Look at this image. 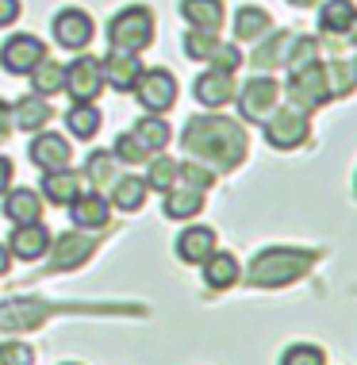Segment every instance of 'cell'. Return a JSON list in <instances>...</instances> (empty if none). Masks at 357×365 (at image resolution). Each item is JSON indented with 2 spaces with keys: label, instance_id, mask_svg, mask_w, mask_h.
I'll use <instances>...</instances> for the list:
<instances>
[{
  "label": "cell",
  "instance_id": "cell-23",
  "mask_svg": "<svg viewBox=\"0 0 357 365\" xmlns=\"http://www.w3.org/2000/svg\"><path fill=\"white\" fill-rule=\"evenodd\" d=\"M204 208V192L200 189H188V185H181V189H173L165 192V215L170 220H192L196 212Z\"/></svg>",
  "mask_w": 357,
  "mask_h": 365
},
{
  "label": "cell",
  "instance_id": "cell-34",
  "mask_svg": "<svg viewBox=\"0 0 357 365\" xmlns=\"http://www.w3.org/2000/svg\"><path fill=\"white\" fill-rule=\"evenodd\" d=\"M173 185H177V162H170V158L157 154L154 162H150V173H146V189H154V192H170Z\"/></svg>",
  "mask_w": 357,
  "mask_h": 365
},
{
  "label": "cell",
  "instance_id": "cell-20",
  "mask_svg": "<svg viewBox=\"0 0 357 365\" xmlns=\"http://www.w3.org/2000/svg\"><path fill=\"white\" fill-rule=\"evenodd\" d=\"M131 135L138 139V146H143L146 154H162L165 146H170V123H165L162 115H143Z\"/></svg>",
  "mask_w": 357,
  "mask_h": 365
},
{
  "label": "cell",
  "instance_id": "cell-29",
  "mask_svg": "<svg viewBox=\"0 0 357 365\" xmlns=\"http://www.w3.org/2000/svg\"><path fill=\"white\" fill-rule=\"evenodd\" d=\"M353 4L350 0H326L323 12H319V27L326 35H346V27L353 24Z\"/></svg>",
  "mask_w": 357,
  "mask_h": 365
},
{
  "label": "cell",
  "instance_id": "cell-21",
  "mask_svg": "<svg viewBox=\"0 0 357 365\" xmlns=\"http://www.w3.org/2000/svg\"><path fill=\"white\" fill-rule=\"evenodd\" d=\"M4 215L12 223H35V220H43V200H38V192H31V189H16V192H8V200H4Z\"/></svg>",
  "mask_w": 357,
  "mask_h": 365
},
{
  "label": "cell",
  "instance_id": "cell-30",
  "mask_svg": "<svg viewBox=\"0 0 357 365\" xmlns=\"http://www.w3.org/2000/svg\"><path fill=\"white\" fill-rule=\"evenodd\" d=\"M31 85H35V96H54V93H62V85H66V66H58V62H38L35 70H31Z\"/></svg>",
  "mask_w": 357,
  "mask_h": 365
},
{
  "label": "cell",
  "instance_id": "cell-11",
  "mask_svg": "<svg viewBox=\"0 0 357 365\" xmlns=\"http://www.w3.org/2000/svg\"><path fill=\"white\" fill-rule=\"evenodd\" d=\"M46 312H51V304L31 300V296L8 300V304H0V331H31L46 319Z\"/></svg>",
  "mask_w": 357,
  "mask_h": 365
},
{
  "label": "cell",
  "instance_id": "cell-42",
  "mask_svg": "<svg viewBox=\"0 0 357 365\" xmlns=\"http://www.w3.org/2000/svg\"><path fill=\"white\" fill-rule=\"evenodd\" d=\"M8 181H12V162H8V158H0V192L8 189Z\"/></svg>",
  "mask_w": 357,
  "mask_h": 365
},
{
  "label": "cell",
  "instance_id": "cell-2",
  "mask_svg": "<svg viewBox=\"0 0 357 365\" xmlns=\"http://www.w3.org/2000/svg\"><path fill=\"white\" fill-rule=\"evenodd\" d=\"M311 265H315L311 250H281V246H273V250H262L250 262L246 281H250L254 289H281V284L300 281Z\"/></svg>",
  "mask_w": 357,
  "mask_h": 365
},
{
  "label": "cell",
  "instance_id": "cell-44",
  "mask_svg": "<svg viewBox=\"0 0 357 365\" xmlns=\"http://www.w3.org/2000/svg\"><path fill=\"white\" fill-rule=\"evenodd\" d=\"M346 38H350V43L357 46V16H353V24H350V27H346Z\"/></svg>",
  "mask_w": 357,
  "mask_h": 365
},
{
  "label": "cell",
  "instance_id": "cell-24",
  "mask_svg": "<svg viewBox=\"0 0 357 365\" xmlns=\"http://www.w3.org/2000/svg\"><path fill=\"white\" fill-rule=\"evenodd\" d=\"M77 192H81V177H77V173L58 170V173H46L43 177V196L51 204H69Z\"/></svg>",
  "mask_w": 357,
  "mask_h": 365
},
{
  "label": "cell",
  "instance_id": "cell-15",
  "mask_svg": "<svg viewBox=\"0 0 357 365\" xmlns=\"http://www.w3.org/2000/svg\"><path fill=\"white\" fill-rule=\"evenodd\" d=\"M215 254V231L212 227H188L177 239V258L188 265H204Z\"/></svg>",
  "mask_w": 357,
  "mask_h": 365
},
{
  "label": "cell",
  "instance_id": "cell-41",
  "mask_svg": "<svg viewBox=\"0 0 357 365\" xmlns=\"http://www.w3.org/2000/svg\"><path fill=\"white\" fill-rule=\"evenodd\" d=\"M19 19V0H0V27L16 24Z\"/></svg>",
  "mask_w": 357,
  "mask_h": 365
},
{
  "label": "cell",
  "instance_id": "cell-45",
  "mask_svg": "<svg viewBox=\"0 0 357 365\" xmlns=\"http://www.w3.org/2000/svg\"><path fill=\"white\" fill-rule=\"evenodd\" d=\"M4 273H8V250L0 246V277H4Z\"/></svg>",
  "mask_w": 357,
  "mask_h": 365
},
{
  "label": "cell",
  "instance_id": "cell-46",
  "mask_svg": "<svg viewBox=\"0 0 357 365\" xmlns=\"http://www.w3.org/2000/svg\"><path fill=\"white\" fill-rule=\"evenodd\" d=\"M289 4H296V8H311L315 0H289Z\"/></svg>",
  "mask_w": 357,
  "mask_h": 365
},
{
  "label": "cell",
  "instance_id": "cell-26",
  "mask_svg": "<svg viewBox=\"0 0 357 365\" xmlns=\"http://www.w3.org/2000/svg\"><path fill=\"white\" fill-rule=\"evenodd\" d=\"M119 158L108 154V150H96L93 158H88V181L96 185V192H112V185L119 181Z\"/></svg>",
  "mask_w": 357,
  "mask_h": 365
},
{
  "label": "cell",
  "instance_id": "cell-16",
  "mask_svg": "<svg viewBox=\"0 0 357 365\" xmlns=\"http://www.w3.org/2000/svg\"><path fill=\"white\" fill-rule=\"evenodd\" d=\"M46 246H51V231L43 227V220H35V223H19L16 231H12V254H16V258H24V262L43 258Z\"/></svg>",
  "mask_w": 357,
  "mask_h": 365
},
{
  "label": "cell",
  "instance_id": "cell-25",
  "mask_svg": "<svg viewBox=\"0 0 357 365\" xmlns=\"http://www.w3.org/2000/svg\"><path fill=\"white\" fill-rule=\"evenodd\" d=\"M204 281L212 284V289H231V284L238 281V262H234V254H219V250H215L212 258L204 262Z\"/></svg>",
  "mask_w": 357,
  "mask_h": 365
},
{
  "label": "cell",
  "instance_id": "cell-37",
  "mask_svg": "<svg viewBox=\"0 0 357 365\" xmlns=\"http://www.w3.org/2000/svg\"><path fill=\"white\" fill-rule=\"evenodd\" d=\"M35 361V350L27 342H4L0 346V365H31Z\"/></svg>",
  "mask_w": 357,
  "mask_h": 365
},
{
  "label": "cell",
  "instance_id": "cell-10",
  "mask_svg": "<svg viewBox=\"0 0 357 365\" xmlns=\"http://www.w3.org/2000/svg\"><path fill=\"white\" fill-rule=\"evenodd\" d=\"M54 38L66 51H85V46L93 43V19H88V12H81V8L58 12L54 16Z\"/></svg>",
  "mask_w": 357,
  "mask_h": 365
},
{
  "label": "cell",
  "instance_id": "cell-35",
  "mask_svg": "<svg viewBox=\"0 0 357 365\" xmlns=\"http://www.w3.org/2000/svg\"><path fill=\"white\" fill-rule=\"evenodd\" d=\"M323 70H326V88H331V101H338V96H346V93H350V88L357 85L353 66L331 62V66H323Z\"/></svg>",
  "mask_w": 357,
  "mask_h": 365
},
{
  "label": "cell",
  "instance_id": "cell-17",
  "mask_svg": "<svg viewBox=\"0 0 357 365\" xmlns=\"http://www.w3.org/2000/svg\"><path fill=\"white\" fill-rule=\"evenodd\" d=\"M196 101L204 108H223L227 101H234V77L223 70H207L196 77Z\"/></svg>",
  "mask_w": 357,
  "mask_h": 365
},
{
  "label": "cell",
  "instance_id": "cell-4",
  "mask_svg": "<svg viewBox=\"0 0 357 365\" xmlns=\"http://www.w3.org/2000/svg\"><path fill=\"white\" fill-rule=\"evenodd\" d=\"M276 104H281V85H276L273 77H254V81H246V88L238 93V112L250 123H265L276 112Z\"/></svg>",
  "mask_w": 357,
  "mask_h": 365
},
{
  "label": "cell",
  "instance_id": "cell-3",
  "mask_svg": "<svg viewBox=\"0 0 357 365\" xmlns=\"http://www.w3.org/2000/svg\"><path fill=\"white\" fill-rule=\"evenodd\" d=\"M108 43L112 51H127V54H143L154 43V16L146 4H131L123 8L112 24H108Z\"/></svg>",
  "mask_w": 357,
  "mask_h": 365
},
{
  "label": "cell",
  "instance_id": "cell-33",
  "mask_svg": "<svg viewBox=\"0 0 357 365\" xmlns=\"http://www.w3.org/2000/svg\"><path fill=\"white\" fill-rule=\"evenodd\" d=\"M219 43L223 38H215V31H188V38H185V54L188 58H196V62H212V54L219 51Z\"/></svg>",
  "mask_w": 357,
  "mask_h": 365
},
{
  "label": "cell",
  "instance_id": "cell-43",
  "mask_svg": "<svg viewBox=\"0 0 357 365\" xmlns=\"http://www.w3.org/2000/svg\"><path fill=\"white\" fill-rule=\"evenodd\" d=\"M8 120H12V112H8V104L0 101V139L8 135Z\"/></svg>",
  "mask_w": 357,
  "mask_h": 365
},
{
  "label": "cell",
  "instance_id": "cell-12",
  "mask_svg": "<svg viewBox=\"0 0 357 365\" xmlns=\"http://www.w3.org/2000/svg\"><path fill=\"white\" fill-rule=\"evenodd\" d=\"M100 73H104V85H112L115 93H131L138 73H143V62L138 54H127V51H112L100 62Z\"/></svg>",
  "mask_w": 357,
  "mask_h": 365
},
{
  "label": "cell",
  "instance_id": "cell-31",
  "mask_svg": "<svg viewBox=\"0 0 357 365\" xmlns=\"http://www.w3.org/2000/svg\"><path fill=\"white\" fill-rule=\"evenodd\" d=\"M265 31H269V16L262 12V8H242L234 19V38H242V43H257Z\"/></svg>",
  "mask_w": 357,
  "mask_h": 365
},
{
  "label": "cell",
  "instance_id": "cell-14",
  "mask_svg": "<svg viewBox=\"0 0 357 365\" xmlns=\"http://www.w3.org/2000/svg\"><path fill=\"white\" fill-rule=\"evenodd\" d=\"M96 250V239L93 235H81V231H73V235H62L54 246V258H51V269H77L88 254Z\"/></svg>",
  "mask_w": 357,
  "mask_h": 365
},
{
  "label": "cell",
  "instance_id": "cell-9",
  "mask_svg": "<svg viewBox=\"0 0 357 365\" xmlns=\"http://www.w3.org/2000/svg\"><path fill=\"white\" fill-rule=\"evenodd\" d=\"M43 58H46V46L38 43L35 35H12L0 46V66H4L8 73H31Z\"/></svg>",
  "mask_w": 357,
  "mask_h": 365
},
{
  "label": "cell",
  "instance_id": "cell-38",
  "mask_svg": "<svg viewBox=\"0 0 357 365\" xmlns=\"http://www.w3.org/2000/svg\"><path fill=\"white\" fill-rule=\"evenodd\" d=\"M115 158H119V162H146V158H150V154H146L143 150V146H138V139H135V135H123V139H119L115 143V150H112Z\"/></svg>",
  "mask_w": 357,
  "mask_h": 365
},
{
  "label": "cell",
  "instance_id": "cell-27",
  "mask_svg": "<svg viewBox=\"0 0 357 365\" xmlns=\"http://www.w3.org/2000/svg\"><path fill=\"white\" fill-rule=\"evenodd\" d=\"M51 123V104L43 96H27L16 104V127L19 131H38V127Z\"/></svg>",
  "mask_w": 357,
  "mask_h": 365
},
{
  "label": "cell",
  "instance_id": "cell-36",
  "mask_svg": "<svg viewBox=\"0 0 357 365\" xmlns=\"http://www.w3.org/2000/svg\"><path fill=\"white\" fill-rule=\"evenodd\" d=\"M281 365H326V354L319 346H311V342H296L292 350H284Z\"/></svg>",
  "mask_w": 357,
  "mask_h": 365
},
{
  "label": "cell",
  "instance_id": "cell-7",
  "mask_svg": "<svg viewBox=\"0 0 357 365\" xmlns=\"http://www.w3.org/2000/svg\"><path fill=\"white\" fill-rule=\"evenodd\" d=\"M289 96L296 101V108H304V112H311V108H319L331 101V88H326V70L323 66H304V70L292 73L289 81Z\"/></svg>",
  "mask_w": 357,
  "mask_h": 365
},
{
  "label": "cell",
  "instance_id": "cell-40",
  "mask_svg": "<svg viewBox=\"0 0 357 365\" xmlns=\"http://www.w3.org/2000/svg\"><path fill=\"white\" fill-rule=\"evenodd\" d=\"M315 62V38H296V54L289 58V70H304V66Z\"/></svg>",
  "mask_w": 357,
  "mask_h": 365
},
{
  "label": "cell",
  "instance_id": "cell-6",
  "mask_svg": "<svg viewBox=\"0 0 357 365\" xmlns=\"http://www.w3.org/2000/svg\"><path fill=\"white\" fill-rule=\"evenodd\" d=\"M135 96L146 112H170L173 101H177L173 73L170 70H146L143 66V73H138V81H135Z\"/></svg>",
  "mask_w": 357,
  "mask_h": 365
},
{
  "label": "cell",
  "instance_id": "cell-22",
  "mask_svg": "<svg viewBox=\"0 0 357 365\" xmlns=\"http://www.w3.org/2000/svg\"><path fill=\"white\" fill-rule=\"evenodd\" d=\"M146 192H150L146 189V177H119L108 196H112V204L119 212H138L146 204Z\"/></svg>",
  "mask_w": 357,
  "mask_h": 365
},
{
  "label": "cell",
  "instance_id": "cell-1",
  "mask_svg": "<svg viewBox=\"0 0 357 365\" xmlns=\"http://www.w3.org/2000/svg\"><path fill=\"white\" fill-rule=\"evenodd\" d=\"M181 146L192 158H200V165L234 170L246 158V131H242V123L227 120V115H196L185 127Z\"/></svg>",
  "mask_w": 357,
  "mask_h": 365
},
{
  "label": "cell",
  "instance_id": "cell-13",
  "mask_svg": "<svg viewBox=\"0 0 357 365\" xmlns=\"http://www.w3.org/2000/svg\"><path fill=\"white\" fill-rule=\"evenodd\" d=\"M31 162H35L43 173L69 170V143L62 139V135H54V131L35 135V139H31Z\"/></svg>",
  "mask_w": 357,
  "mask_h": 365
},
{
  "label": "cell",
  "instance_id": "cell-28",
  "mask_svg": "<svg viewBox=\"0 0 357 365\" xmlns=\"http://www.w3.org/2000/svg\"><path fill=\"white\" fill-rule=\"evenodd\" d=\"M66 127L77 135V139H93V135L100 131V108H93V101H88V104H73L66 112Z\"/></svg>",
  "mask_w": 357,
  "mask_h": 365
},
{
  "label": "cell",
  "instance_id": "cell-5",
  "mask_svg": "<svg viewBox=\"0 0 357 365\" xmlns=\"http://www.w3.org/2000/svg\"><path fill=\"white\" fill-rule=\"evenodd\" d=\"M307 112L304 108H276V112L265 120V139H269V146H276V150H296L304 139H307Z\"/></svg>",
  "mask_w": 357,
  "mask_h": 365
},
{
  "label": "cell",
  "instance_id": "cell-8",
  "mask_svg": "<svg viewBox=\"0 0 357 365\" xmlns=\"http://www.w3.org/2000/svg\"><path fill=\"white\" fill-rule=\"evenodd\" d=\"M66 93L73 96L77 104H88L100 96L104 88V73H100V58H77L73 66L66 70Z\"/></svg>",
  "mask_w": 357,
  "mask_h": 365
},
{
  "label": "cell",
  "instance_id": "cell-19",
  "mask_svg": "<svg viewBox=\"0 0 357 365\" xmlns=\"http://www.w3.org/2000/svg\"><path fill=\"white\" fill-rule=\"evenodd\" d=\"M181 16L196 31H219L223 27V0H181Z\"/></svg>",
  "mask_w": 357,
  "mask_h": 365
},
{
  "label": "cell",
  "instance_id": "cell-47",
  "mask_svg": "<svg viewBox=\"0 0 357 365\" xmlns=\"http://www.w3.org/2000/svg\"><path fill=\"white\" fill-rule=\"evenodd\" d=\"M353 77H357V62H353Z\"/></svg>",
  "mask_w": 357,
  "mask_h": 365
},
{
  "label": "cell",
  "instance_id": "cell-32",
  "mask_svg": "<svg viewBox=\"0 0 357 365\" xmlns=\"http://www.w3.org/2000/svg\"><path fill=\"white\" fill-rule=\"evenodd\" d=\"M292 38H296V35H273L269 43L262 46V51H254V66H257V70H273L276 62H284V58H289Z\"/></svg>",
  "mask_w": 357,
  "mask_h": 365
},
{
  "label": "cell",
  "instance_id": "cell-39",
  "mask_svg": "<svg viewBox=\"0 0 357 365\" xmlns=\"http://www.w3.org/2000/svg\"><path fill=\"white\" fill-rule=\"evenodd\" d=\"M212 66H215V70H223V73H234L238 66H242V54H238V46H223L219 43V51L212 54Z\"/></svg>",
  "mask_w": 357,
  "mask_h": 365
},
{
  "label": "cell",
  "instance_id": "cell-18",
  "mask_svg": "<svg viewBox=\"0 0 357 365\" xmlns=\"http://www.w3.org/2000/svg\"><path fill=\"white\" fill-rule=\"evenodd\" d=\"M69 215H73L77 227H88V231H100L108 223V200L100 192H77L69 200Z\"/></svg>",
  "mask_w": 357,
  "mask_h": 365
}]
</instances>
